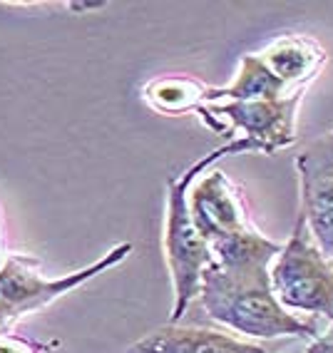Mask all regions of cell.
Listing matches in <instances>:
<instances>
[{
	"label": "cell",
	"instance_id": "1",
	"mask_svg": "<svg viewBox=\"0 0 333 353\" xmlns=\"http://www.w3.org/2000/svg\"><path fill=\"white\" fill-rule=\"evenodd\" d=\"M271 261H212L201 279L199 309L221 326L249 339H316L314 321L291 314L271 289Z\"/></svg>",
	"mask_w": 333,
	"mask_h": 353
},
{
	"label": "cell",
	"instance_id": "2",
	"mask_svg": "<svg viewBox=\"0 0 333 353\" xmlns=\"http://www.w3.org/2000/svg\"><path fill=\"white\" fill-rule=\"evenodd\" d=\"M241 139H229L227 145L216 147L207 157L196 159L189 170L167 182V216H164V259L174 289V306H172V323H179L189 314V306L199 299L201 279L209 264L214 261L209 241L196 232L187 207V192L201 172L212 170L214 164L232 154H244Z\"/></svg>",
	"mask_w": 333,
	"mask_h": 353
},
{
	"label": "cell",
	"instance_id": "3",
	"mask_svg": "<svg viewBox=\"0 0 333 353\" xmlns=\"http://www.w3.org/2000/svg\"><path fill=\"white\" fill-rule=\"evenodd\" d=\"M130 254H132V241H122L90 266H82L60 279L43 276L38 259L26 254H8L6 264L0 269V334H8L23 316L48 309L50 303L75 291L77 286L88 284L94 276L122 264Z\"/></svg>",
	"mask_w": 333,
	"mask_h": 353
},
{
	"label": "cell",
	"instance_id": "4",
	"mask_svg": "<svg viewBox=\"0 0 333 353\" xmlns=\"http://www.w3.org/2000/svg\"><path fill=\"white\" fill-rule=\"evenodd\" d=\"M271 289L279 303L291 314L323 316L333 321V266L299 214L289 241L271 261Z\"/></svg>",
	"mask_w": 333,
	"mask_h": 353
},
{
	"label": "cell",
	"instance_id": "5",
	"mask_svg": "<svg viewBox=\"0 0 333 353\" xmlns=\"http://www.w3.org/2000/svg\"><path fill=\"white\" fill-rule=\"evenodd\" d=\"M306 90H296L281 100L214 102L196 110L204 127L216 134L241 132L249 152L276 154L296 142V120Z\"/></svg>",
	"mask_w": 333,
	"mask_h": 353
},
{
	"label": "cell",
	"instance_id": "6",
	"mask_svg": "<svg viewBox=\"0 0 333 353\" xmlns=\"http://www.w3.org/2000/svg\"><path fill=\"white\" fill-rule=\"evenodd\" d=\"M299 196L308 232L321 254L333 261V130L296 154Z\"/></svg>",
	"mask_w": 333,
	"mask_h": 353
},
{
	"label": "cell",
	"instance_id": "7",
	"mask_svg": "<svg viewBox=\"0 0 333 353\" xmlns=\"http://www.w3.org/2000/svg\"><path fill=\"white\" fill-rule=\"evenodd\" d=\"M187 207L196 232L209 244L254 227L241 190L221 170H207L196 176L187 192Z\"/></svg>",
	"mask_w": 333,
	"mask_h": 353
},
{
	"label": "cell",
	"instance_id": "8",
	"mask_svg": "<svg viewBox=\"0 0 333 353\" xmlns=\"http://www.w3.org/2000/svg\"><path fill=\"white\" fill-rule=\"evenodd\" d=\"M259 57L289 90H308V85L321 75L323 65L328 63L326 48L316 38L301 32H289L271 40L259 52Z\"/></svg>",
	"mask_w": 333,
	"mask_h": 353
},
{
	"label": "cell",
	"instance_id": "9",
	"mask_svg": "<svg viewBox=\"0 0 333 353\" xmlns=\"http://www.w3.org/2000/svg\"><path fill=\"white\" fill-rule=\"evenodd\" d=\"M127 353H269L259 343H249L236 336L212 331L199 326L170 323L150 336L139 339L127 348Z\"/></svg>",
	"mask_w": 333,
	"mask_h": 353
},
{
	"label": "cell",
	"instance_id": "10",
	"mask_svg": "<svg viewBox=\"0 0 333 353\" xmlns=\"http://www.w3.org/2000/svg\"><path fill=\"white\" fill-rule=\"evenodd\" d=\"M296 90H289L279 80L274 72L264 65V60L259 57V52H249L241 57L236 77L229 85L221 88H209L207 102L204 105H214V102H256V100H281V97L291 95Z\"/></svg>",
	"mask_w": 333,
	"mask_h": 353
},
{
	"label": "cell",
	"instance_id": "11",
	"mask_svg": "<svg viewBox=\"0 0 333 353\" xmlns=\"http://www.w3.org/2000/svg\"><path fill=\"white\" fill-rule=\"evenodd\" d=\"M209 85H204L196 77L170 75L157 77L142 88V100L154 112L167 117H182V114H196V110L207 102Z\"/></svg>",
	"mask_w": 333,
	"mask_h": 353
},
{
	"label": "cell",
	"instance_id": "12",
	"mask_svg": "<svg viewBox=\"0 0 333 353\" xmlns=\"http://www.w3.org/2000/svg\"><path fill=\"white\" fill-rule=\"evenodd\" d=\"M50 351V346L38 343L32 339H23V336L8 331V334H0V353H45Z\"/></svg>",
	"mask_w": 333,
	"mask_h": 353
},
{
	"label": "cell",
	"instance_id": "13",
	"mask_svg": "<svg viewBox=\"0 0 333 353\" xmlns=\"http://www.w3.org/2000/svg\"><path fill=\"white\" fill-rule=\"evenodd\" d=\"M303 353H333V326L331 323H328V328L323 331V334L311 339V343H308Z\"/></svg>",
	"mask_w": 333,
	"mask_h": 353
},
{
	"label": "cell",
	"instance_id": "14",
	"mask_svg": "<svg viewBox=\"0 0 333 353\" xmlns=\"http://www.w3.org/2000/svg\"><path fill=\"white\" fill-rule=\"evenodd\" d=\"M8 259V252H6V239H3V219H0V269L6 264Z\"/></svg>",
	"mask_w": 333,
	"mask_h": 353
},
{
	"label": "cell",
	"instance_id": "15",
	"mask_svg": "<svg viewBox=\"0 0 333 353\" xmlns=\"http://www.w3.org/2000/svg\"><path fill=\"white\" fill-rule=\"evenodd\" d=\"M331 326H333V321H331Z\"/></svg>",
	"mask_w": 333,
	"mask_h": 353
}]
</instances>
